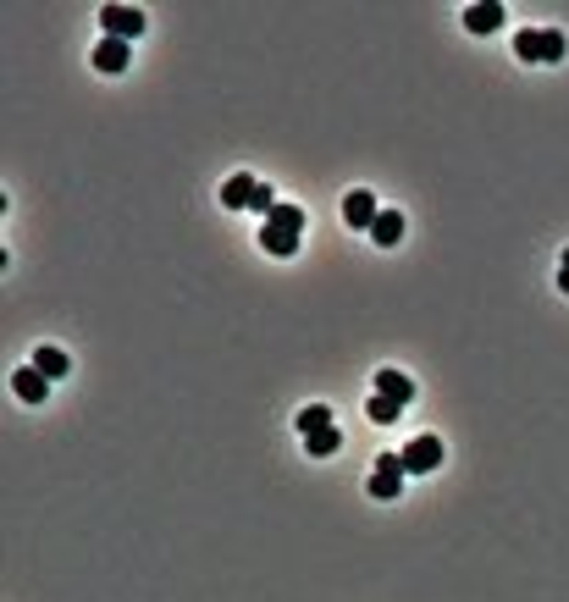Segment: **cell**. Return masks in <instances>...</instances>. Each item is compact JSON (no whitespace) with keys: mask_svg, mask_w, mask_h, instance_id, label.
<instances>
[{"mask_svg":"<svg viewBox=\"0 0 569 602\" xmlns=\"http://www.w3.org/2000/svg\"><path fill=\"white\" fill-rule=\"evenodd\" d=\"M299 232H304V211L299 205H276L260 227V249L276 254V260H294L299 254Z\"/></svg>","mask_w":569,"mask_h":602,"instance_id":"6da1fadb","label":"cell"},{"mask_svg":"<svg viewBox=\"0 0 569 602\" xmlns=\"http://www.w3.org/2000/svg\"><path fill=\"white\" fill-rule=\"evenodd\" d=\"M564 50H569V44H564L558 28H520V34H514V55H520V61H547V66H553V61H564Z\"/></svg>","mask_w":569,"mask_h":602,"instance_id":"7a4b0ae2","label":"cell"},{"mask_svg":"<svg viewBox=\"0 0 569 602\" xmlns=\"http://www.w3.org/2000/svg\"><path fill=\"white\" fill-rule=\"evenodd\" d=\"M100 28H105V39H138V34H145L150 28V17L145 12H138V6H100Z\"/></svg>","mask_w":569,"mask_h":602,"instance_id":"3957f363","label":"cell"},{"mask_svg":"<svg viewBox=\"0 0 569 602\" xmlns=\"http://www.w3.org/2000/svg\"><path fill=\"white\" fill-rule=\"evenodd\" d=\"M404 476H409L404 459H398V453H382L376 470H371V498H376V503H393V498L404 492Z\"/></svg>","mask_w":569,"mask_h":602,"instance_id":"277c9868","label":"cell"},{"mask_svg":"<svg viewBox=\"0 0 569 602\" xmlns=\"http://www.w3.org/2000/svg\"><path fill=\"white\" fill-rule=\"evenodd\" d=\"M376 216H382V205H376V193H371V188H354V193L343 199V222H348L354 232H371Z\"/></svg>","mask_w":569,"mask_h":602,"instance_id":"5b68a950","label":"cell"},{"mask_svg":"<svg viewBox=\"0 0 569 602\" xmlns=\"http://www.w3.org/2000/svg\"><path fill=\"white\" fill-rule=\"evenodd\" d=\"M398 459H404L409 476H425V470H437V464H443V442H437V437H414Z\"/></svg>","mask_w":569,"mask_h":602,"instance_id":"8992f818","label":"cell"},{"mask_svg":"<svg viewBox=\"0 0 569 602\" xmlns=\"http://www.w3.org/2000/svg\"><path fill=\"white\" fill-rule=\"evenodd\" d=\"M464 28H470L475 39H486V34H497V28H509V17H504L497 0H475V6H464Z\"/></svg>","mask_w":569,"mask_h":602,"instance_id":"52a82bcc","label":"cell"},{"mask_svg":"<svg viewBox=\"0 0 569 602\" xmlns=\"http://www.w3.org/2000/svg\"><path fill=\"white\" fill-rule=\"evenodd\" d=\"M12 392L23 398V404H45V398H50V381H45L34 365H17V370H12Z\"/></svg>","mask_w":569,"mask_h":602,"instance_id":"ba28073f","label":"cell"},{"mask_svg":"<svg viewBox=\"0 0 569 602\" xmlns=\"http://www.w3.org/2000/svg\"><path fill=\"white\" fill-rule=\"evenodd\" d=\"M371 392H382V398H393V404H409V398H414V381L404 376V370H376V381H371Z\"/></svg>","mask_w":569,"mask_h":602,"instance_id":"9c48e42d","label":"cell"},{"mask_svg":"<svg viewBox=\"0 0 569 602\" xmlns=\"http://www.w3.org/2000/svg\"><path fill=\"white\" fill-rule=\"evenodd\" d=\"M95 73H105V78L127 73V44H122V39H100V44H95Z\"/></svg>","mask_w":569,"mask_h":602,"instance_id":"30bf717a","label":"cell"},{"mask_svg":"<svg viewBox=\"0 0 569 602\" xmlns=\"http://www.w3.org/2000/svg\"><path fill=\"white\" fill-rule=\"evenodd\" d=\"M34 370H39L45 381H61L66 370H73V360H66V349H50V343H45V349L34 354Z\"/></svg>","mask_w":569,"mask_h":602,"instance_id":"8fae6325","label":"cell"},{"mask_svg":"<svg viewBox=\"0 0 569 602\" xmlns=\"http://www.w3.org/2000/svg\"><path fill=\"white\" fill-rule=\"evenodd\" d=\"M249 199H255V177L238 172V177L222 183V205H227V211H249Z\"/></svg>","mask_w":569,"mask_h":602,"instance_id":"7c38bea8","label":"cell"},{"mask_svg":"<svg viewBox=\"0 0 569 602\" xmlns=\"http://www.w3.org/2000/svg\"><path fill=\"white\" fill-rule=\"evenodd\" d=\"M398 238H404V216H398V211H382V216H376V227H371V243L398 249Z\"/></svg>","mask_w":569,"mask_h":602,"instance_id":"4fadbf2b","label":"cell"},{"mask_svg":"<svg viewBox=\"0 0 569 602\" xmlns=\"http://www.w3.org/2000/svg\"><path fill=\"white\" fill-rule=\"evenodd\" d=\"M337 448H343V431H337V426H326V431L304 437V453H310V459H326V453H337Z\"/></svg>","mask_w":569,"mask_h":602,"instance_id":"5bb4252c","label":"cell"},{"mask_svg":"<svg viewBox=\"0 0 569 602\" xmlns=\"http://www.w3.org/2000/svg\"><path fill=\"white\" fill-rule=\"evenodd\" d=\"M326 426H332V410H326V404L299 410V431H304V437H315V431H326Z\"/></svg>","mask_w":569,"mask_h":602,"instance_id":"9a60e30c","label":"cell"},{"mask_svg":"<svg viewBox=\"0 0 569 602\" xmlns=\"http://www.w3.org/2000/svg\"><path fill=\"white\" fill-rule=\"evenodd\" d=\"M398 410H404V404H393V398H382V392H371V404H365V415H371L376 426H393Z\"/></svg>","mask_w":569,"mask_h":602,"instance_id":"2e32d148","label":"cell"},{"mask_svg":"<svg viewBox=\"0 0 569 602\" xmlns=\"http://www.w3.org/2000/svg\"><path fill=\"white\" fill-rule=\"evenodd\" d=\"M276 205H282V199H276V193H271L265 183H255V199H249V211H265V216H271Z\"/></svg>","mask_w":569,"mask_h":602,"instance_id":"e0dca14e","label":"cell"},{"mask_svg":"<svg viewBox=\"0 0 569 602\" xmlns=\"http://www.w3.org/2000/svg\"><path fill=\"white\" fill-rule=\"evenodd\" d=\"M558 293H569V249H564V260H558Z\"/></svg>","mask_w":569,"mask_h":602,"instance_id":"ac0fdd59","label":"cell"}]
</instances>
